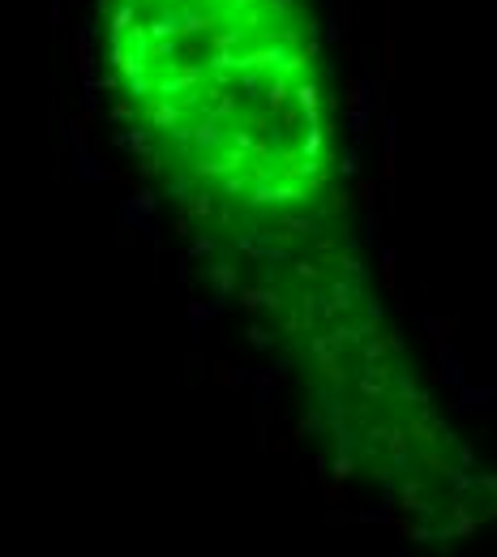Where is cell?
Returning <instances> with one entry per match:
<instances>
[{
  "label": "cell",
  "mask_w": 497,
  "mask_h": 557,
  "mask_svg": "<svg viewBox=\"0 0 497 557\" xmlns=\"http://www.w3.org/2000/svg\"><path fill=\"white\" fill-rule=\"evenodd\" d=\"M112 69L197 197L240 210L317 202L321 86L288 0H116Z\"/></svg>",
  "instance_id": "cell-1"
}]
</instances>
